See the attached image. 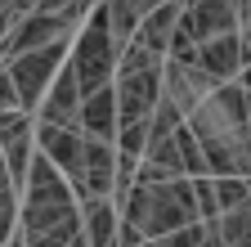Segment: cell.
<instances>
[{"instance_id":"2","label":"cell","mask_w":251,"mask_h":247,"mask_svg":"<svg viewBox=\"0 0 251 247\" xmlns=\"http://www.w3.org/2000/svg\"><path fill=\"white\" fill-rule=\"evenodd\" d=\"M90 5H27V14L18 18V27L0 41V63L45 45H68L76 36V27L85 23Z\"/></svg>"},{"instance_id":"14","label":"cell","mask_w":251,"mask_h":247,"mask_svg":"<svg viewBox=\"0 0 251 247\" xmlns=\"http://www.w3.org/2000/svg\"><path fill=\"white\" fill-rule=\"evenodd\" d=\"M215 229V243L220 247H247V229H251V211L238 207V211H225V216H215L211 220Z\"/></svg>"},{"instance_id":"18","label":"cell","mask_w":251,"mask_h":247,"mask_svg":"<svg viewBox=\"0 0 251 247\" xmlns=\"http://www.w3.org/2000/svg\"><path fill=\"white\" fill-rule=\"evenodd\" d=\"M72 247H85V238H76V243H72Z\"/></svg>"},{"instance_id":"13","label":"cell","mask_w":251,"mask_h":247,"mask_svg":"<svg viewBox=\"0 0 251 247\" xmlns=\"http://www.w3.org/2000/svg\"><path fill=\"white\" fill-rule=\"evenodd\" d=\"M175 18H179V5H152L139 23L135 41L144 50H152L157 58H166V45H171V32H175Z\"/></svg>"},{"instance_id":"9","label":"cell","mask_w":251,"mask_h":247,"mask_svg":"<svg viewBox=\"0 0 251 247\" xmlns=\"http://www.w3.org/2000/svg\"><path fill=\"white\" fill-rule=\"evenodd\" d=\"M31 148L68 180L81 162V148H85V135L81 131H54V126H31Z\"/></svg>"},{"instance_id":"5","label":"cell","mask_w":251,"mask_h":247,"mask_svg":"<svg viewBox=\"0 0 251 247\" xmlns=\"http://www.w3.org/2000/svg\"><path fill=\"white\" fill-rule=\"evenodd\" d=\"M112 175H117V148L85 139L81 162H76V171L68 175V189H72L76 202H90V198H108V202H112Z\"/></svg>"},{"instance_id":"12","label":"cell","mask_w":251,"mask_h":247,"mask_svg":"<svg viewBox=\"0 0 251 247\" xmlns=\"http://www.w3.org/2000/svg\"><path fill=\"white\" fill-rule=\"evenodd\" d=\"M99 9H103V32H108L112 50L121 54L126 45L135 41L139 23H144V14H148L152 5H148V0H117V5H99Z\"/></svg>"},{"instance_id":"3","label":"cell","mask_w":251,"mask_h":247,"mask_svg":"<svg viewBox=\"0 0 251 247\" xmlns=\"http://www.w3.org/2000/svg\"><path fill=\"white\" fill-rule=\"evenodd\" d=\"M68 68L76 77L81 99L94 95V90H103V85H112V77H117V50H112V41L103 32V9L99 5L85 14V23L76 27V36L68 41Z\"/></svg>"},{"instance_id":"6","label":"cell","mask_w":251,"mask_h":247,"mask_svg":"<svg viewBox=\"0 0 251 247\" xmlns=\"http://www.w3.org/2000/svg\"><path fill=\"white\" fill-rule=\"evenodd\" d=\"M171 63H175V58H171ZM184 63H193L211 85H229V81L247 77V36H238V32L233 36H215V41L198 45Z\"/></svg>"},{"instance_id":"16","label":"cell","mask_w":251,"mask_h":247,"mask_svg":"<svg viewBox=\"0 0 251 247\" xmlns=\"http://www.w3.org/2000/svg\"><path fill=\"white\" fill-rule=\"evenodd\" d=\"M198 243H202V225H184L166 238H157V247H198Z\"/></svg>"},{"instance_id":"1","label":"cell","mask_w":251,"mask_h":247,"mask_svg":"<svg viewBox=\"0 0 251 247\" xmlns=\"http://www.w3.org/2000/svg\"><path fill=\"white\" fill-rule=\"evenodd\" d=\"M251 36V9L247 5H179L175 32L166 45V58L184 63L198 45L215 41V36Z\"/></svg>"},{"instance_id":"4","label":"cell","mask_w":251,"mask_h":247,"mask_svg":"<svg viewBox=\"0 0 251 247\" xmlns=\"http://www.w3.org/2000/svg\"><path fill=\"white\" fill-rule=\"evenodd\" d=\"M63 58H68V45H45V50L5 58V77H9V85H14V99H18V112H23V117H31V112L41 108L54 72L63 68Z\"/></svg>"},{"instance_id":"8","label":"cell","mask_w":251,"mask_h":247,"mask_svg":"<svg viewBox=\"0 0 251 247\" xmlns=\"http://www.w3.org/2000/svg\"><path fill=\"white\" fill-rule=\"evenodd\" d=\"M31 126H54V131H81V90H76V77L68 68V58H63V68L54 72L50 90L41 108L31 112Z\"/></svg>"},{"instance_id":"10","label":"cell","mask_w":251,"mask_h":247,"mask_svg":"<svg viewBox=\"0 0 251 247\" xmlns=\"http://www.w3.org/2000/svg\"><path fill=\"white\" fill-rule=\"evenodd\" d=\"M81 135L94 144H112L117 139V99H112V85L94 90V95L81 99Z\"/></svg>"},{"instance_id":"17","label":"cell","mask_w":251,"mask_h":247,"mask_svg":"<svg viewBox=\"0 0 251 247\" xmlns=\"http://www.w3.org/2000/svg\"><path fill=\"white\" fill-rule=\"evenodd\" d=\"M27 14V5H0V41H5L14 27H18V18Z\"/></svg>"},{"instance_id":"7","label":"cell","mask_w":251,"mask_h":247,"mask_svg":"<svg viewBox=\"0 0 251 247\" xmlns=\"http://www.w3.org/2000/svg\"><path fill=\"white\" fill-rule=\"evenodd\" d=\"M112 99H117V131L139 126L162 99V72H117L112 77Z\"/></svg>"},{"instance_id":"11","label":"cell","mask_w":251,"mask_h":247,"mask_svg":"<svg viewBox=\"0 0 251 247\" xmlns=\"http://www.w3.org/2000/svg\"><path fill=\"white\" fill-rule=\"evenodd\" d=\"M76 216H81V238H85V247H117V207L108 198L76 202Z\"/></svg>"},{"instance_id":"15","label":"cell","mask_w":251,"mask_h":247,"mask_svg":"<svg viewBox=\"0 0 251 247\" xmlns=\"http://www.w3.org/2000/svg\"><path fill=\"white\" fill-rule=\"evenodd\" d=\"M211 198H215V216L238 211V207H247V198H251V184H247V180H211Z\"/></svg>"}]
</instances>
